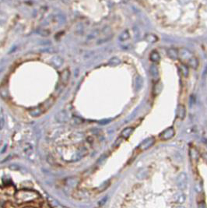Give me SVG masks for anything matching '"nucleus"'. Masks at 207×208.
Instances as JSON below:
<instances>
[{
	"label": "nucleus",
	"mask_w": 207,
	"mask_h": 208,
	"mask_svg": "<svg viewBox=\"0 0 207 208\" xmlns=\"http://www.w3.org/2000/svg\"><path fill=\"white\" fill-rule=\"evenodd\" d=\"M16 199L19 200L20 202H28V201L34 200L38 197L36 193L30 192V191H23L17 193L16 196Z\"/></svg>",
	"instance_id": "f257e3e1"
},
{
	"label": "nucleus",
	"mask_w": 207,
	"mask_h": 208,
	"mask_svg": "<svg viewBox=\"0 0 207 208\" xmlns=\"http://www.w3.org/2000/svg\"><path fill=\"white\" fill-rule=\"evenodd\" d=\"M44 111L43 110V108H41V107H39V108H34V109L31 110L30 114H31L33 117H38V116H40L41 114L44 113Z\"/></svg>",
	"instance_id": "9b49d317"
},
{
	"label": "nucleus",
	"mask_w": 207,
	"mask_h": 208,
	"mask_svg": "<svg viewBox=\"0 0 207 208\" xmlns=\"http://www.w3.org/2000/svg\"><path fill=\"white\" fill-rule=\"evenodd\" d=\"M202 158H203L204 160L207 162V153H203V154H202Z\"/></svg>",
	"instance_id": "cd10ccee"
},
{
	"label": "nucleus",
	"mask_w": 207,
	"mask_h": 208,
	"mask_svg": "<svg viewBox=\"0 0 207 208\" xmlns=\"http://www.w3.org/2000/svg\"><path fill=\"white\" fill-rule=\"evenodd\" d=\"M198 208H207V206H206V204L205 202L202 201V202H200V203H199Z\"/></svg>",
	"instance_id": "bb28decb"
},
{
	"label": "nucleus",
	"mask_w": 207,
	"mask_h": 208,
	"mask_svg": "<svg viewBox=\"0 0 207 208\" xmlns=\"http://www.w3.org/2000/svg\"><path fill=\"white\" fill-rule=\"evenodd\" d=\"M150 74H151V77L154 78V79H157L158 76H159V71H158V67L156 64H152L150 66Z\"/></svg>",
	"instance_id": "1a4fd4ad"
},
{
	"label": "nucleus",
	"mask_w": 207,
	"mask_h": 208,
	"mask_svg": "<svg viewBox=\"0 0 207 208\" xmlns=\"http://www.w3.org/2000/svg\"><path fill=\"white\" fill-rule=\"evenodd\" d=\"M56 120L59 123H65L69 120V114L67 111L62 110L56 115Z\"/></svg>",
	"instance_id": "20e7f679"
},
{
	"label": "nucleus",
	"mask_w": 207,
	"mask_h": 208,
	"mask_svg": "<svg viewBox=\"0 0 207 208\" xmlns=\"http://www.w3.org/2000/svg\"><path fill=\"white\" fill-rule=\"evenodd\" d=\"M177 185L181 190H184L188 186V176L184 172H182L177 177Z\"/></svg>",
	"instance_id": "7ed1b4c3"
},
{
	"label": "nucleus",
	"mask_w": 207,
	"mask_h": 208,
	"mask_svg": "<svg viewBox=\"0 0 207 208\" xmlns=\"http://www.w3.org/2000/svg\"><path fill=\"white\" fill-rule=\"evenodd\" d=\"M5 116H4V113L2 112V110L1 109L0 111V130H2V129L5 126Z\"/></svg>",
	"instance_id": "b1692460"
},
{
	"label": "nucleus",
	"mask_w": 207,
	"mask_h": 208,
	"mask_svg": "<svg viewBox=\"0 0 207 208\" xmlns=\"http://www.w3.org/2000/svg\"><path fill=\"white\" fill-rule=\"evenodd\" d=\"M167 55H168V56L170 58L174 59L178 58V52L175 50V49H174V48H170V49H168V50H167Z\"/></svg>",
	"instance_id": "f3484780"
},
{
	"label": "nucleus",
	"mask_w": 207,
	"mask_h": 208,
	"mask_svg": "<svg viewBox=\"0 0 207 208\" xmlns=\"http://www.w3.org/2000/svg\"><path fill=\"white\" fill-rule=\"evenodd\" d=\"M178 58L180 59L181 61L183 62V63H188L190 60L192 59L194 57V55L192 52H190L188 49L186 48H181L180 50L178 51Z\"/></svg>",
	"instance_id": "f03ea898"
},
{
	"label": "nucleus",
	"mask_w": 207,
	"mask_h": 208,
	"mask_svg": "<svg viewBox=\"0 0 207 208\" xmlns=\"http://www.w3.org/2000/svg\"><path fill=\"white\" fill-rule=\"evenodd\" d=\"M190 158L192 159V161L193 162H196L198 161V158H199V153H198L197 150L195 148H191L189 151Z\"/></svg>",
	"instance_id": "ddd939ff"
},
{
	"label": "nucleus",
	"mask_w": 207,
	"mask_h": 208,
	"mask_svg": "<svg viewBox=\"0 0 207 208\" xmlns=\"http://www.w3.org/2000/svg\"><path fill=\"white\" fill-rule=\"evenodd\" d=\"M181 69H182V74L184 76V77H187V76L188 75V66H187V65H185V64H182V66H181Z\"/></svg>",
	"instance_id": "393cba45"
},
{
	"label": "nucleus",
	"mask_w": 207,
	"mask_h": 208,
	"mask_svg": "<svg viewBox=\"0 0 207 208\" xmlns=\"http://www.w3.org/2000/svg\"><path fill=\"white\" fill-rule=\"evenodd\" d=\"M129 38H130V35H129V31H123L122 33L119 35L118 39L120 41H127L128 39H129Z\"/></svg>",
	"instance_id": "aec40b11"
},
{
	"label": "nucleus",
	"mask_w": 207,
	"mask_h": 208,
	"mask_svg": "<svg viewBox=\"0 0 207 208\" xmlns=\"http://www.w3.org/2000/svg\"><path fill=\"white\" fill-rule=\"evenodd\" d=\"M187 66H189V67L192 68V69H196L198 68V66H199V61H198L197 59L194 56L193 58L187 63Z\"/></svg>",
	"instance_id": "4468645a"
},
{
	"label": "nucleus",
	"mask_w": 207,
	"mask_h": 208,
	"mask_svg": "<svg viewBox=\"0 0 207 208\" xmlns=\"http://www.w3.org/2000/svg\"><path fill=\"white\" fill-rule=\"evenodd\" d=\"M160 54L157 51H153L150 54V60H151L153 62H158L160 61Z\"/></svg>",
	"instance_id": "2eb2a0df"
},
{
	"label": "nucleus",
	"mask_w": 207,
	"mask_h": 208,
	"mask_svg": "<svg viewBox=\"0 0 207 208\" xmlns=\"http://www.w3.org/2000/svg\"><path fill=\"white\" fill-rule=\"evenodd\" d=\"M52 62L56 67H60L63 64V59L59 56H55L52 59Z\"/></svg>",
	"instance_id": "f8f14e48"
},
{
	"label": "nucleus",
	"mask_w": 207,
	"mask_h": 208,
	"mask_svg": "<svg viewBox=\"0 0 207 208\" xmlns=\"http://www.w3.org/2000/svg\"><path fill=\"white\" fill-rule=\"evenodd\" d=\"M23 151L26 154L29 155V154H31L33 152V146L29 143H27L24 146V148H23Z\"/></svg>",
	"instance_id": "4be33fe9"
},
{
	"label": "nucleus",
	"mask_w": 207,
	"mask_h": 208,
	"mask_svg": "<svg viewBox=\"0 0 207 208\" xmlns=\"http://www.w3.org/2000/svg\"><path fill=\"white\" fill-rule=\"evenodd\" d=\"M175 208H185V207H184V206H177Z\"/></svg>",
	"instance_id": "c85d7f7f"
},
{
	"label": "nucleus",
	"mask_w": 207,
	"mask_h": 208,
	"mask_svg": "<svg viewBox=\"0 0 207 208\" xmlns=\"http://www.w3.org/2000/svg\"><path fill=\"white\" fill-rule=\"evenodd\" d=\"M175 129H174V128L169 127L160 133V137L161 140H170V139L173 138V137H175Z\"/></svg>",
	"instance_id": "39448f33"
},
{
	"label": "nucleus",
	"mask_w": 207,
	"mask_h": 208,
	"mask_svg": "<svg viewBox=\"0 0 207 208\" xmlns=\"http://www.w3.org/2000/svg\"><path fill=\"white\" fill-rule=\"evenodd\" d=\"M120 63H121V60L119 59L118 57H113V58H111V59L109 60V62H108V64H109L110 66H118V65H119Z\"/></svg>",
	"instance_id": "5701e85b"
},
{
	"label": "nucleus",
	"mask_w": 207,
	"mask_h": 208,
	"mask_svg": "<svg viewBox=\"0 0 207 208\" xmlns=\"http://www.w3.org/2000/svg\"><path fill=\"white\" fill-rule=\"evenodd\" d=\"M186 110L184 105H178V108H177V117L180 119H183L185 116Z\"/></svg>",
	"instance_id": "6e6552de"
},
{
	"label": "nucleus",
	"mask_w": 207,
	"mask_h": 208,
	"mask_svg": "<svg viewBox=\"0 0 207 208\" xmlns=\"http://www.w3.org/2000/svg\"><path fill=\"white\" fill-rule=\"evenodd\" d=\"M133 131H134V129L132 127L125 128V129H123L122 132V137H123V138H129V137L132 135V133H133Z\"/></svg>",
	"instance_id": "9d476101"
},
{
	"label": "nucleus",
	"mask_w": 207,
	"mask_h": 208,
	"mask_svg": "<svg viewBox=\"0 0 207 208\" xmlns=\"http://www.w3.org/2000/svg\"><path fill=\"white\" fill-rule=\"evenodd\" d=\"M145 39H146L147 42L151 43V44L152 43L157 42V40H158L157 37L156 35H154V34H149V35H147L146 36V38H145Z\"/></svg>",
	"instance_id": "6ab92c4d"
},
{
	"label": "nucleus",
	"mask_w": 207,
	"mask_h": 208,
	"mask_svg": "<svg viewBox=\"0 0 207 208\" xmlns=\"http://www.w3.org/2000/svg\"><path fill=\"white\" fill-rule=\"evenodd\" d=\"M143 86V80L141 77H137L136 79V91H140Z\"/></svg>",
	"instance_id": "a211bd4d"
},
{
	"label": "nucleus",
	"mask_w": 207,
	"mask_h": 208,
	"mask_svg": "<svg viewBox=\"0 0 207 208\" xmlns=\"http://www.w3.org/2000/svg\"><path fill=\"white\" fill-rule=\"evenodd\" d=\"M148 176V171L146 169L140 170L136 174V178L139 179H144Z\"/></svg>",
	"instance_id": "dca6fc26"
},
{
	"label": "nucleus",
	"mask_w": 207,
	"mask_h": 208,
	"mask_svg": "<svg viewBox=\"0 0 207 208\" xmlns=\"http://www.w3.org/2000/svg\"><path fill=\"white\" fill-rule=\"evenodd\" d=\"M175 200L179 203H182L185 201V196L184 193H177L175 196Z\"/></svg>",
	"instance_id": "412c9836"
},
{
	"label": "nucleus",
	"mask_w": 207,
	"mask_h": 208,
	"mask_svg": "<svg viewBox=\"0 0 207 208\" xmlns=\"http://www.w3.org/2000/svg\"><path fill=\"white\" fill-rule=\"evenodd\" d=\"M69 77H70V71H69V69H65V70L62 73L61 80H60V83H62V85L63 87L66 86V84L69 83Z\"/></svg>",
	"instance_id": "0eeeda50"
},
{
	"label": "nucleus",
	"mask_w": 207,
	"mask_h": 208,
	"mask_svg": "<svg viewBox=\"0 0 207 208\" xmlns=\"http://www.w3.org/2000/svg\"><path fill=\"white\" fill-rule=\"evenodd\" d=\"M98 35V31H93L92 33L90 34V35L88 36V39H89V40H90V39L94 38H95V37H96Z\"/></svg>",
	"instance_id": "a878e982"
},
{
	"label": "nucleus",
	"mask_w": 207,
	"mask_h": 208,
	"mask_svg": "<svg viewBox=\"0 0 207 208\" xmlns=\"http://www.w3.org/2000/svg\"><path fill=\"white\" fill-rule=\"evenodd\" d=\"M154 143H155V139H154V137H150V138L146 139V140H145L143 142H142V143L140 144V150H147V149L151 147V146L154 144Z\"/></svg>",
	"instance_id": "423d86ee"
}]
</instances>
